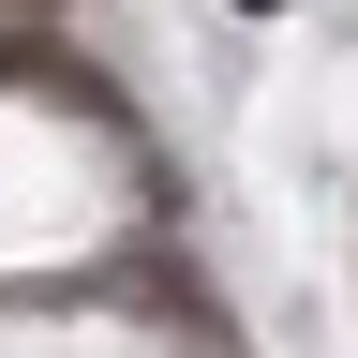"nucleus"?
I'll return each mask as SVG.
<instances>
[{"mask_svg":"<svg viewBox=\"0 0 358 358\" xmlns=\"http://www.w3.org/2000/svg\"><path fill=\"white\" fill-rule=\"evenodd\" d=\"M0 90H45V105H75V120H105V75H90L75 45H0Z\"/></svg>","mask_w":358,"mask_h":358,"instance_id":"obj_1","label":"nucleus"},{"mask_svg":"<svg viewBox=\"0 0 358 358\" xmlns=\"http://www.w3.org/2000/svg\"><path fill=\"white\" fill-rule=\"evenodd\" d=\"M239 15H284V0H239Z\"/></svg>","mask_w":358,"mask_h":358,"instance_id":"obj_2","label":"nucleus"}]
</instances>
